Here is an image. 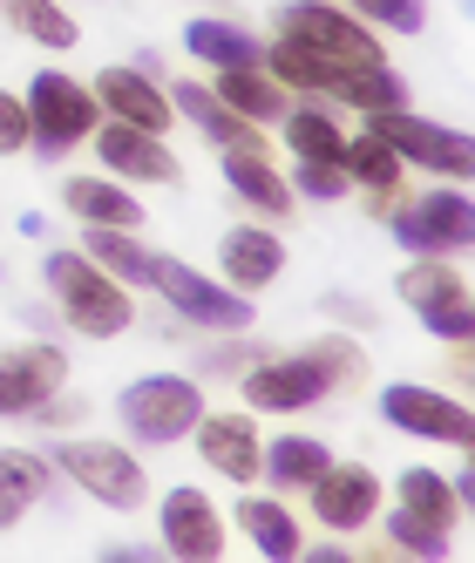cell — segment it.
<instances>
[{
    "mask_svg": "<svg viewBox=\"0 0 475 563\" xmlns=\"http://www.w3.org/2000/svg\"><path fill=\"white\" fill-rule=\"evenodd\" d=\"M231 522H238V537H245L265 563H299L306 556V530H299V516L279 496H238Z\"/></svg>",
    "mask_w": 475,
    "mask_h": 563,
    "instance_id": "21",
    "label": "cell"
},
{
    "mask_svg": "<svg viewBox=\"0 0 475 563\" xmlns=\"http://www.w3.org/2000/svg\"><path fill=\"white\" fill-rule=\"evenodd\" d=\"M346 14H361L374 34H421L428 27V8L421 0H340Z\"/></svg>",
    "mask_w": 475,
    "mask_h": 563,
    "instance_id": "36",
    "label": "cell"
},
{
    "mask_svg": "<svg viewBox=\"0 0 475 563\" xmlns=\"http://www.w3.org/2000/svg\"><path fill=\"white\" fill-rule=\"evenodd\" d=\"M380 475L367 462H327L320 475L306 482V509L320 516V530L333 537H353V530H374V516H380Z\"/></svg>",
    "mask_w": 475,
    "mask_h": 563,
    "instance_id": "13",
    "label": "cell"
},
{
    "mask_svg": "<svg viewBox=\"0 0 475 563\" xmlns=\"http://www.w3.org/2000/svg\"><path fill=\"white\" fill-rule=\"evenodd\" d=\"M394 503L401 509H415V516H428V522H462V496H455V482L442 475V468H428V462H415V468H401V482H394Z\"/></svg>",
    "mask_w": 475,
    "mask_h": 563,
    "instance_id": "32",
    "label": "cell"
},
{
    "mask_svg": "<svg viewBox=\"0 0 475 563\" xmlns=\"http://www.w3.org/2000/svg\"><path fill=\"white\" fill-rule=\"evenodd\" d=\"M82 252L109 272V278H123V286H150V245L136 231H109V224H82Z\"/></svg>",
    "mask_w": 475,
    "mask_h": 563,
    "instance_id": "33",
    "label": "cell"
},
{
    "mask_svg": "<svg viewBox=\"0 0 475 563\" xmlns=\"http://www.w3.org/2000/svg\"><path fill=\"white\" fill-rule=\"evenodd\" d=\"M374 400H380V421L401 428V434H415V441L475 449V415H468V400L449 394V387H434V380H387Z\"/></svg>",
    "mask_w": 475,
    "mask_h": 563,
    "instance_id": "11",
    "label": "cell"
},
{
    "mask_svg": "<svg viewBox=\"0 0 475 563\" xmlns=\"http://www.w3.org/2000/svg\"><path fill=\"white\" fill-rule=\"evenodd\" d=\"M55 387H68V353L62 346H48V340L0 346V421H27Z\"/></svg>",
    "mask_w": 475,
    "mask_h": 563,
    "instance_id": "15",
    "label": "cell"
},
{
    "mask_svg": "<svg viewBox=\"0 0 475 563\" xmlns=\"http://www.w3.org/2000/svg\"><path fill=\"white\" fill-rule=\"evenodd\" d=\"M0 21H8L21 42L48 48V55H75V48H82V21H75L68 0H0Z\"/></svg>",
    "mask_w": 475,
    "mask_h": 563,
    "instance_id": "27",
    "label": "cell"
},
{
    "mask_svg": "<svg viewBox=\"0 0 475 563\" xmlns=\"http://www.w3.org/2000/svg\"><path fill=\"white\" fill-rule=\"evenodd\" d=\"M62 205L75 224H109V231H143V205L136 190H123V177H62Z\"/></svg>",
    "mask_w": 475,
    "mask_h": 563,
    "instance_id": "24",
    "label": "cell"
},
{
    "mask_svg": "<svg viewBox=\"0 0 475 563\" xmlns=\"http://www.w3.org/2000/svg\"><path fill=\"white\" fill-rule=\"evenodd\" d=\"M380 530H387V550L401 556V563H449L455 556V530L449 522H428V516H415V509H380Z\"/></svg>",
    "mask_w": 475,
    "mask_h": 563,
    "instance_id": "31",
    "label": "cell"
},
{
    "mask_svg": "<svg viewBox=\"0 0 475 563\" xmlns=\"http://www.w3.org/2000/svg\"><path fill=\"white\" fill-rule=\"evenodd\" d=\"M42 286L55 292L68 333H82V340H115V333L136 327V292L123 286V278H109L82 245H75V252H48L42 258Z\"/></svg>",
    "mask_w": 475,
    "mask_h": 563,
    "instance_id": "2",
    "label": "cell"
},
{
    "mask_svg": "<svg viewBox=\"0 0 475 563\" xmlns=\"http://www.w3.org/2000/svg\"><path fill=\"white\" fill-rule=\"evenodd\" d=\"M156 543H164L177 563H224V509L211 503V489H197V482H177V489H164V503H156Z\"/></svg>",
    "mask_w": 475,
    "mask_h": 563,
    "instance_id": "12",
    "label": "cell"
},
{
    "mask_svg": "<svg viewBox=\"0 0 475 563\" xmlns=\"http://www.w3.org/2000/svg\"><path fill=\"white\" fill-rule=\"evenodd\" d=\"M218 170H224V184H231L238 205L258 211L265 224H279V218H292V211H299V197H292L286 170L272 164V143H252V150H218Z\"/></svg>",
    "mask_w": 475,
    "mask_h": 563,
    "instance_id": "18",
    "label": "cell"
},
{
    "mask_svg": "<svg viewBox=\"0 0 475 563\" xmlns=\"http://www.w3.org/2000/svg\"><path fill=\"white\" fill-rule=\"evenodd\" d=\"M279 136L292 156H306V164H340V150H346V123L320 102V96H306L279 115Z\"/></svg>",
    "mask_w": 475,
    "mask_h": 563,
    "instance_id": "29",
    "label": "cell"
},
{
    "mask_svg": "<svg viewBox=\"0 0 475 563\" xmlns=\"http://www.w3.org/2000/svg\"><path fill=\"white\" fill-rule=\"evenodd\" d=\"M197 441V462H205L211 475L238 482V489H258V475H265V434H258V415L252 408H238V415H197L190 428Z\"/></svg>",
    "mask_w": 475,
    "mask_h": 563,
    "instance_id": "14",
    "label": "cell"
},
{
    "mask_svg": "<svg viewBox=\"0 0 475 563\" xmlns=\"http://www.w3.org/2000/svg\"><path fill=\"white\" fill-rule=\"evenodd\" d=\"M170 109L184 115L190 130H205V143H218V150H252V143H265V130L245 123V115H231L218 102V89L197 82V75H177V82H170Z\"/></svg>",
    "mask_w": 475,
    "mask_h": 563,
    "instance_id": "22",
    "label": "cell"
},
{
    "mask_svg": "<svg viewBox=\"0 0 475 563\" xmlns=\"http://www.w3.org/2000/svg\"><path fill=\"white\" fill-rule=\"evenodd\" d=\"M130 68H143V75H164V55H156V48H136V55H130Z\"/></svg>",
    "mask_w": 475,
    "mask_h": 563,
    "instance_id": "41",
    "label": "cell"
},
{
    "mask_svg": "<svg viewBox=\"0 0 475 563\" xmlns=\"http://www.w3.org/2000/svg\"><path fill=\"white\" fill-rule=\"evenodd\" d=\"M394 292H401V306L421 319L434 340H449V346H468V340H475L468 278H462L455 258H408L401 278H394Z\"/></svg>",
    "mask_w": 475,
    "mask_h": 563,
    "instance_id": "9",
    "label": "cell"
},
{
    "mask_svg": "<svg viewBox=\"0 0 475 563\" xmlns=\"http://www.w3.org/2000/svg\"><path fill=\"white\" fill-rule=\"evenodd\" d=\"M361 130H374L394 156H401L408 170H428V177H449V184H468L475 170V150L455 123H434V115H415V109H380L367 115Z\"/></svg>",
    "mask_w": 475,
    "mask_h": 563,
    "instance_id": "10",
    "label": "cell"
},
{
    "mask_svg": "<svg viewBox=\"0 0 475 563\" xmlns=\"http://www.w3.org/2000/svg\"><path fill=\"white\" fill-rule=\"evenodd\" d=\"M258 353H265V346H252L245 333H238V346H218V353L205 346V353H197V374H211V380H218V374H245Z\"/></svg>",
    "mask_w": 475,
    "mask_h": 563,
    "instance_id": "39",
    "label": "cell"
},
{
    "mask_svg": "<svg viewBox=\"0 0 475 563\" xmlns=\"http://www.w3.org/2000/svg\"><path fill=\"white\" fill-rule=\"evenodd\" d=\"M218 272H224V286L231 292H265V286H279V272H286V238L272 231L265 218L258 224H231L218 238Z\"/></svg>",
    "mask_w": 475,
    "mask_h": 563,
    "instance_id": "19",
    "label": "cell"
},
{
    "mask_svg": "<svg viewBox=\"0 0 475 563\" xmlns=\"http://www.w3.org/2000/svg\"><path fill=\"white\" fill-rule=\"evenodd\" d=\"M292 197L299 205H346L353 197V184H346V170L340 164H306V156H292Z\"/></svg>",
    "mask_w": 475,
    "mask_h": 563,
    "instance_id": "35",
    "label": "cell"
},
{
    "mask_svg": "<svg viewBox=\"0 0 475 563\" xmlns=\"http://www.w3.org/2000/svg\"><path fill=\"white\" fill-rule=\"evenodd\" d=\"M21 238H48V218L42 211H21Z\"/></svg>",
    "mask_w": 475,
    "mask_h": 563,
    "instance_id": "42",
    "label": "cell"
},
{
    "mask_svg": "<svg viewBox=\"0 0 475 563\" xmlns=\"http://www.w3.org/2000/svg\"><path fill=\"white\" fill-rule=\"evenodd\" d=\"M327 462H333V449H327L320 434L286 428V434H272V441H265V475H258V482H272L279 496H306V482L320 475Z\"/></svg>",
    "mask_w": 475,
    "mask_h": 563,
    "instance_id": "30",
    "label": "cell"
},
{
    "mask_svg": "<svg viewBox=\"0 0 475 563\" xmlns=\"http://www.w3.org/2000/svg\"><path fill=\"white\" fill-rule=\"evenodd\" d=\"M333 102L361 109V115H380V109H415V89H408V75L394 68V62H380V68L346 75V82L333 89Z\"/></svg>",
    "mask_w": 475,
    "mask_h": 563,
    "instance_id": "34",
    "label": "cell"
},
{
    "mask_svg": "<svg viewBox=\"0 0 475 563\" xmlns=\"http://www.w3.org/2000/svg\"><path fill=\"white\" fill-rule=\"evenodd\" d=\"M340 170H346L353 197L367 205V218H387V205H394V197H401V184H408V164H401V156H394L374 130H353V136H346Z\"/></svg>",
    "mask_w": 475,
    "mask_h": 563,
    "instance_id": "20",
    "label": "cell"
},
{
    "mask_svg": "<svg viewBox=\"0 0 475 563\" xmlns=\"http://www.w3.org/2000/svg\"><path fill=\"white\" fill-rule=\"evenodd\" d=\"M89 150L102 156V170L109 177H123V184H184V164H177V150L164 136H150V130H130V123H96Z\"/></svg>",
    "mask_w": 475,
    "mask_h": 563,
    "instance_id": "16",
    "label": "cell"
},
{
    "mask_svg": "<svg viewBox=\"0 0 475 563\" xmlns=\"http://www.w3.org/2000/svg\"><path fill=\"white\" fill-rule=\"evenodd\" d=\"M184 55L197 62V68H258L265 62V42L245 27V21H224V14H197V21H184Z\"/></svg>",
    "mask_w": 475,
    "mask_h": 563,
    "instance_id": "23",
    "label": "cell"
},
{
    "mask_svg": "<svg viewBox=\"0 0 475 563\" xmlns=\"http://www.w3.org/2000/svg\"><path fill=\"white\" fill-rule=\"evenodd\" d=\"M27 421H42V428H55V434H75V428L89 421V400H82V394H68V387H55Z\"/></svg>",
    "mask_w": 475,
    "mask_h": 563,
    "instance_id": "37",
    "label": "cell"
},
{
    "mask_svg": "<svg viewBox=\"0 0 475 563\" xmlns=\"http://www.w3.org/2000/svg\"><path fill=\"white\" fill-rule=\"evenodd\" d=\"M27 156H42V164H62V156H75L89 136H96V123H102V109H96V89L89 82H75V75H62V68H42L27 82Z\"/></svg>",
    "mask_w": 475,
    "mask_h": 563,
    "instance_id": "5",
    "label": "cell"
},
{
    "mask_svg": "<svg viewBox=\"0 0 475 563\" xmlns=\"http://www.w3.org/2000/svg\"><path fill=\"white\" fill-rule=\"evenodd\" d=\"M367 380V353L361 340H346V333H320L306 353H258L245 374H238V394H245V408L252 415H312L320 400L333 394H353Z\"/></svg>",
    "mask_w": 475,
    "mask_h": 563,
    "instance_id": "1",
    "label": "cell"
},
{
    "mask_svg": "<svg viewBox=\"0 0 475 563\" xmlns=\"http://www.w3.org/2000/svg\"><path fill=\"white\" fill-rule=\"evenodd\" d=\"M272 27L292 34V42H306L312 55H327L333 68L346 75H361V68H380L387 62V42L361 21V14H346L340 0H286L279 14H272Z\"/></svg>",
    "mask_w": 475,
    "mask_h": 563,
    "instance_id": "8",
    "label": "cell"
},
{
    "mask_svg": "<svg viewBox=\"0 0 475 563\" xmlns=\"http://www.w3.org/2000/svg\"><path fill=\"white\" fill-rule=\"evenodd\" d=\"M96 109L109 115V123H130V130H150V136H170V123H177V109H170V89L156 82V75H143V68H102L96 75Z\"/></svg>",
    "mask_w": 475,
    "mask_h": 563,
    "instance_id": "17",
    "label": "cell"
},
{
    "mask_svg": "<svg viewBox=\"0 0 475 563\" xmlns=\"http://www.w3.org/2000/svg\"><path fill=\"white\" fill-rule=\"evenodd\" d=\"M197 415H205L197 374H136L115 394V421H123L130 449H177V441H190Z\"/></svg>",
    "mask_w": 475,
    "mask_h": 563,
    "instance_id": "4",
    "label": "cell"
},
{
    "mask_svg": "<svg viewBox=\"0 0 475 563\" xmlns=\"http://www.w3.org/2000/svg\"><path fill=\"white\" fill-rule=\"evenodd\" d=\"M387 231L408 258H455L475 245V205L462 184H428L421 197H394Z\"/></svg>",
    "mask_w": 475,
    "mask_h": 563,
    "instance_id": "6",
    "label": "cell"
},
{
    "mask_svg": "<svg viewBox=\"0 0 475 563\" xmlns=\"http://www.w3.org/2000/svg\"><path fill=\"white\" fill-rule=\"evenodd\" d=\"M27 102L14 89H0V156H27Z\"/></svg>",
    "mask_w": 475,
    "mask_h": 563,
    "instance_id": "38",
    "label": "cell"
},
{
    "mask_svg": "<svg viewBox=\"0 0 475 563\" xmlns=\"http://www.w3.org/2000/svg\"><path fill=\"white\" fill-rule=\"evenodd\" d=\"M150 292L197 333H252V299L231 292L224 278L170 258V252H150Z\"/></svg>",
    "mask_w": 475,
    "mask_h": 563,
    "instance_id": "7",
    "label": "cell"
},
{
    "mask_svg": "<svg viewBox=\"0 0 475 563\" xmlns=\"http://www.w3.org/2000/svg\"><path fill=\"white\" fill-rule=\"evenodd\" d=\"M62 489V475L48 455H34V449H0V530H14V522L34 509V503H55Z\"/></svg>",
    "mask_w": 475,
    "mask_h": 563,
    "instance_id": "25",
    "label": "cell"
},
{
    "mask_svg": "<svg viewBox=\"0 0 475 563\" xmlns=\"http://www.w3.org/2000/svg\"><path fill=\"white\" fill-rule=\"evenodd\" d=\"M55 475L68 482V489H82L89 503L115 509V516H136L150 503V468L143 455L130 449V441H102V434H62L48 449Z\"/></svg>",
    "mask_w": 475,
    "mask_h": 563,
    "instance_id": "3",
    "label": "cell"
},
{
    "mask_svg": "<svg viewBox=\"0 0 475 563\" xmlns=\"http://www.w3.org/2000/svg\"><path fill=\"white\" fill-rule=\"evenodd\" d=\"M258 68L272 75V82H286L292 96H320V102H333V89L346 82V68H333L327 55H312L306 42H292V34H272Z\"/></svg>",
    "mask_w": 475,
    "mask_h": 563,
    "instance_id": "26",
    "label": "cell"
},
{
    "mask_svg": "<svg viewBox=\"0 0 475 563\" xmlns=\"http://www.w3.org/2000/svg\"><path fill=\"white\" fill-rule=\"evenodd\" d=\"M211 89H218V102L231 109V115H245V123H279V115L292 109V89L286 82H272L265 68H218L211 75Z\"/></svg>",
    "mask_w": 475,
    "mask_h": 563,
    "instance_id": "28",
    "label": "cell"
},
{
    "mask_svg": "<svg viewBox=\"0 0 475 563\" xmlns=\"http://www.w3.org/2000/svg\"><path fill=\"white\" fill-rule=\"evenodd\" d=\"M320 306H327V312H333V319H346V327H374V312H367V306H353V299H346V292H327V299H320Z\"/></svg>",
    "mask_w": 475,
    "mask_h": 563,
    "instance_id": "40",
    "label": "cell"
}]
</instances>
